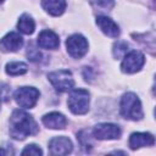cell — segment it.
<instances>
[{
    "label": "cell",
    "mask_w": 156,
    "mask_h": 156,
    "mask_svg": "<svg viewBox=\"0 0 156 156\" xmlns=\"http://www.w3.org/2000/svg\"><path fill=\"white\" fill-rule=\"evenodd\" d=\"M38 132V124L34 118L22 110H16L10 117V135L13 139L23 140Z\"/></svg>",
    "instance_id": "1"
},
{
    "label": "cell",
    "mask_w": 156,
    "mask_h": 156,
    "mask_svg": "<svg viewBox=\"0 0 156 156\" xmlns=\"http://www.w3.org/2000/svg\"><path fill=\"white\" fill-rule=\"evenodd\" d=\"M119 111L124 118L132 119V121H139L144 116L141 102L134 93H126L121 98Z\"/></svg>",
    "instance_id": "2"
},
{
    "label": "cell",
    "mask_w": 156,
    "mask_h": 156,
    "mask_svg": "<svg viewBox=\"0 0 156 156\" xmlns=\"http://www.w3.org/2000/svg\"><path fill=\"white\" fill-rule=\"evenodd\" d=\"M89 91L85 89H73L69 93L67 104L68 108L74 115H84L89 110Z\"/></svg>",
    "instance_id": "3"
},
{
    "label": "cell",
    "mask_w": 156,
    "mask_h": 156,
    "mask_svg": "<svg viewBox=\"0 0 156 156\" xmlns=\"http://www.w3.org/2000/svg\"><path fill=\"white\" fill-rule=\"evenodd\" d=\"M39 95V90L34 87H21L15 91L13 98L17 105L22 108H32L35 106Z\"/></svg>",
    "instance_id": "4"
},
{
    "label": "cell",
    "mask_w": 156,
    "mask_h": 156,
    "mask_svg": "<svg viewBox=\"0 0 156 156\" xmlns=\"http://www.w3.org/2000/svg\"><path fill=\"white\" fill-rule=\"evenodd\" d=\"M48 78L50 83L54 85V88L60 93L72 90L74 85V79L72 77V73L67 69H58L51 72L48 74Z\"/></svg>",
    "instance_id": "5"
},
{
    "label": "cell",
    "mask_w": 156,
    "mask_h": 156,
    "mask_svg": "<svg viewBox=\"0 0 156 156\" xmlns=\"http://www.w3.org/2000/svg\"><path fill=\"white\" fill-rule=\"evenodd\" d=\"M66 48L73 58H80L88 51V41L82 34H73L66 40Z\"/></svg>",
    "instance_id": "6"
},
{
    "label": "cell",
    "mask_w": 156,
    "mask_h": 156,
    "mask_svg": "<svg viewBox=\"0 0 156 156\" xmlns=\"http://www.w3.org/2000/svg\"><path fill=\"white\" fill-rule=\"evenodd\" d=\"M145 63V57L140 51L133 50L124 55L121 68L124 73H135L140 71V68Z\"/></svg>",
    "instance_id": "7"
},
{
    "label": "cell",
    "mask_w": 156,
    "mask_h": 156,
    "mask_svg": "<svg viewBox=\"0 0 156 156\" xmlns=\"http://www.w3.org/2000/svg\"><path fill=\"white\" fill-rule=\"evenodd\" d=\"M93 135L99 140L118 139L121 136V128L113 123H99L94 127Z\"/></svg>",
    "instance_id": "8"
},
{
    "label": "cell",
    "mask_w": 156,
    "mask_h": 156,
    "mask_svg": "<svg viewBox=\"0 0 156 156\" xmlns=\"http://www.w3.org/2000/svg\"><path fill=\"white\" fill-rule=\"evenodd\" d=\"M72 141L67 136H55L49 143V150L51 155H67L72 151Z\"/></svg>",
    "instance_id": "9"
},
{
    "label": "cell",
    "mask_w": 156,
    "mask_h": 156,
    "mask_svg": "<svg viewBox=\"0 0 156 156\" xmlns=\"http://www.w3.org/2000/svg\"><path fill=\"white\" fill-rule=\"evenodd\" d=\"M23 45V38L16 33V32H10L7 33L1 40H0V49L6 52H13L21 49Z\"/></svg>",
    "instance_id": "10"
},
{
    "label": "cell",
    "mask_w": 156,
    "mask_h": 156,
    "mask_svg": "<svg viewBox=\"0 0 156 156\" xmlns=\"http://www.w3.org/2000/svg\"><path fill=\"white\" fill-rule=\"evenodd\" d=\"M96 24L101 29V32L104 34H106L107 37L117 38L119 35V27L117 26V23L113 20H111L107 16H98Z\"/></svg>",
    "instance_id": "11"
},
{
    "label": "cell",
    "mask_w": 156,
    "mask_h": 156,
    "mask_svg": "<svg viewBox=\"0 0 156 156\" xmlns=\"http://www.w3.org/2000/svg\"><path fill=\"white\" fill-rule=\"evenodd\" d=\"M38 45L43 49L55 50L60 45L58 35L56 33H54L52 30H49V29L41 30L40 34L38 35Z\"/></svg>",
    "instance_id": "12"
},
{
    "label": "cell",
    "mask_w": 156,
    "mask_h": 156,
    "mask_svg": "<svg viewBox=\"0 0 156 156\" xmlns=\"http://www.w3.org/2000/svg\"><path fill=\"white\" fill-rule=\"evenodd\" d=\"M155 139L150 133H133L129 138V146L132 150H136L143 146L154 145Z\"/></svg>",
    "instance_id": "13"
},
{
    "label": "cell",
    "mask_w": 156,
    "mask_h": 156,
    "mask_svg": "<svg viewBox=\"0 0 156 156\" xmlns=\"http://www.w3.org/2000/svg\"><path fill=\"white\" fill-rule=\"evenodd\" d=\"M43 123L50 129H62L66 127L67 119L60 112H50L43 117Z\"/></svg>",
    "instance_id": "14"
},
{
    "label": "cell",
    "mask_w": 156,
    "mask_h": 156,
    "mask_svg": "<svg viewBox=\"0 0 156 156\" xmlns=\"http://www.w3.org/2000/svg\"><path fill=\"white\" fill-rule=\"evenodd\" d=\"M43 9L51 16H60L66 10V0H41Z\"/></svg>",
    "instance_id": "15"
},
{
    "label": "cell",
    "mask_w": 156,
    "mask_h": 156,
    "mask_svg": "<svg viewBox=\"0 0 156 156\" xmlns=\"http://www.w3.org/2000/svg\"><path fill=\"white\" fill-rule=\"evenodd\" d=\"M17 28H18V30H20L21 33L29 35V34H32V33L34 32V29H35L34 20H33L29 15L23 13V15L20 17L18 22H17Z\"/></svg>",
    "instance_id": "16"
},
{
    "label": "cell",
    "mask_w": 156,
    "mask_h": 156,
    "mask_svg": "<svg viewBox=\"0 0 156 156\" xmlns=\"http://www.w3.org/2000/svg\"><path fill=\"white\" fill-rule=\"evenodd\" d=\"M27 71H28V66L24 62L13 61L6 65V73L10 76H21L24 74Z\"/></svg>",
    "instance_id": "17"
},
{
    "label": "cell",
    "mask_w": 156,
    "mask_h": 156,
    "mask_svg": "<svg viewBox=\"0 0 156 156\" xmlns=\"http://www.w3.org/2000/svg\"><path fill=\"white\" fill-rule=\"evenodd\" d=\"M77 139L79 140L80 145H82L87 151H89V150L93 147V141H91V138H90V135H89V132H87V130L79 132Z\"/></svg>",
    "instance_id": "18"
},
{
    "label": "cell",
    "mask_w": 156,
    "mask_h": 156,
    "mask_svg": "<svg viewBox=\"0 0 156 156\" xmlns=\"http://www.w3.org/2000/svg\"><path fill=\"white\" fill-rule=\"evenodd\" d=\"M128 48L129 45L126 43V41H117L115 45H113V56L116 58H121L122 56H124L128 51Z\"/></svg>",
    "instance_id": "19"
},
{
    "label": "cell",
    "mask_w": 156,
    "mask_h": 156,
    "mask_svg": "<svg viewBox=\"0 0 156 156\" xmlns=\"http://www.w3.org/2000/svg\"><path fill=\"white\" fill-rule=\"evenodd\" d=\"M21 154H22V155H41L43 151H41V149H40L38 145H35V144H29V145H27V146L22 150Z\"/></svg>",
    "instance_id": "20"
},
{
    "label": "cell",
    "mask_w": 156,
    "mask_h": 156,
    "mask_svg": "<svg viewBox=\"0 0 156 156\" xmlns=\"http://www.w3.org/2000/svg\"><path fill=\"white\" fill-rule=\"evenodd\" d=\"M10 94L11 88L5 83H0V101H7L10 99Z\"/></svg>",
    "instance_id": "21"
},
{
    "label": "cell",
    "mask_w": 156,
    "mask_h": 156,
    "mask_svg": "<svg viewBox=\"0 0 156 156\" xmlns=\"http://www.w3.org/2000/svg\"><path fill=\"white\" fill-rule=\"evenodd\" d=\"M27 56H28V58L30 61H39L40 57H41V54H40V51L37 48H34L33 45H30L28 48V50H27Z\"/></svg>",
    "instance_id": "22"
},
{
    "label": "cell",
    "mask_w": 156,
    "mask_h": 156,
    "mask_svg": "<svg viewBox=\"0 0 156 156\" xmlns=\"http://www.w3.org/2000/svg\"><path fill=\"white\" fill-rule=\"evenodd\" d=\"M113 0H98L96 1V5L98 6H102V9L105 10H110L113 7Z\"/></svg>",
    "instance_id": "23"
},
{
    "label": "cell",
    "mask_w": 156,
    "mask_h": 156,
    "mask_svg": "<svg viewBox=\"0 0 156 156\" xmlns=\"http://www.w3.org/2000/svg\"><path fill=\"white\" fill-rule=\"evenodd\" d=\"M0 154H5V152H4V151H2L1 149H0Z\"/></svg>",
    "instance_id": "24"
},
{
    "label": "cell",
    "mask_w": 156,
    "mask_h": 156,
    "mask_svg": "<svg viewBox=\"0 0 156 156\" xmlns=\"http://www.w3.org/2000/svg\"><path fill=\"white\" fill-rule=\"evenodd\" d=\"M4 2V0H0V4H2Z\"/></svg>",
    "instance_id": "25"
},
{
    "label": "cell",
    "mask_w": 156,
    "mask_h": 156,
    "mask_svg": "<svg viewBox=\"0 0 156 156\" xmlns=\"http://www.w3.org/2000/svg\"><path fill=\"white\" fill-rule=\"evenodd\" d=\"M0 104H1V101H0Z\"/></svg>",
    "instance_id": "26"
}]
</instances>
